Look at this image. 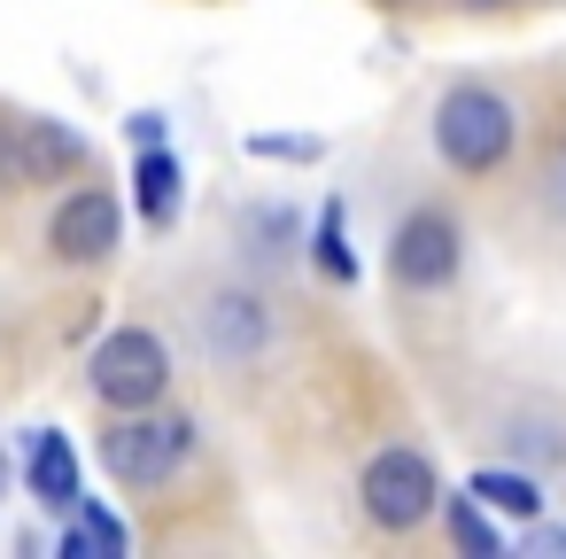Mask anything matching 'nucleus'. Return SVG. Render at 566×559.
Here are the masks:
<instances>
[{
    "label": "nucleus",
    "instance_id": "nucleus-13",
    "mask_svg": "<svg viewBox=\"0 0 566 559\" xmlns=\"http://www.w3.org/2000/svg\"><path fill=\"white\" fill-rule=\"evenodd\" d=\"M465 489H473L489 513H512V520H535V513H543V489H535V474H520V466H481Z\"/></svg>",
    "mask_w": 566,
    "mask_h": 559
},
{
    "label": "nucleus",
    "instance_id": "nucleus-6",
    "mask_svg": "<svg viewBox=\"0 0 566 559\" xmlns=\"http://www.w3.org/2000/svg\"><path fill=\"white\" fill-rule=\"evenodd\" d=\"M48 249L63 265H109L125 249V203L109 187H71L48 218Z\"/></svg>",
    "mask_w": 566,
    "mask_h": 559
},
{
    "label": "nucleus",
    "instance_id": "nucleus-19",
    "mask_svg": "<svg viewBox=\"0 0 566 559\" xmlns=\"http://www.w3.org/2000/svg\"><path fill=\"white\" fill-rule=\"evenodd\" d=\"M527 551H566V528H527Z\"/></svg>",
    "mask_w": 566,
    "mask_h": 559
},
{
    "label": "nucleus",
    "instance_id": "nucleus-12",
    "mask_svg": "<svg viewBox=\"0 0 566 559\" xmlns=\"http://www.w3.org/2000/svg\"><path fill=\"white\" fill-rule=\"evenodd\" d=\"M233 226H241V249H249L256 265H280V257H295V249H303V218H295V210H280V203H249Z\"/></svg>",
    "mask_w": 566,
    "mask_h": 559
},
{
    "label": "nucleus",
    "instance_id": "nucleus-20",
    "mask_svg": "<svg viewBox=\"0 0 566 559\" xmlns=\"http://www.w3.org/2000/svg\"><path fill=\"white\" fill-rule=\"evenodd\" d=\"M458 9H512V0H458Z\"/></svg>",
    "mask_w": 566,
    "mask_h": 559
},
{
    "label": "nucleus",
    "instance_id": "nucleus-10",
    "mask_svg": "<svg viewBox=\"0 0 566 559\" xmlns=\"http://www.w3.org/2000/svg\"><path fill=\"white\" fill-rule=\"evenodd\" d=\"M133 203H140L148 226H171V218H179V203H187V164H179L164 141L140 148V164H133Z\"/></svg>",
    "mask_w": 566,
    "mask_h": 559
},
{
    "label": "nucleus",
    "instance_id": "nucleus-14",
    "mask_svg": "<svg viewBox=\"0 0 566 559\" xmlns=\"http://www.w3.org/2000/svg\"><path fill=\"white\" fill-rule=\"evenodd\" d=\"M504 451H512L520 466H566V427L543 420V412H512V420H504Z\"/></svg>",
    "mask_w": 566,
    "mask_h": 559
},
{
    "label": "nucleus",
    "instance_id": "nucleus-4",
    "mask_svg": "<svg viewBox=\"0 0 566 559\" xmlns=\"http://www.w3.org/2000/svg\"><path fill=\"white\" fill-rule=\"evenodd\" d=\"M357 505H365V520H373V528L411 536V528L442 505V474H434V458H427V451L388 443V451H373V458H365V474H357Z\"/></svg>",
    "mask_w": 566,
    "mask_h": 559
},
{
    "label": "nucleus",
    "instance_id": "nucleus-2",
    "mask_svg": "<svg viewBox=\"0 0 566 559\" xmlns=\"http://www.w3.org/2000/svg\"><path fill=\"white\" fill-rule=\"evenodd\" d=\"M187 458H195V420H187V412H109V435H102L109 482H125V489H164Z\"/></svg>",
    "mask_w": 566,
    "mask_h": 559
},
{
    "label": "nucleus",
    "instance_id": "nucleus-21",
    "mask_svg": "<svg viewBox=\"0 0 566 559\" xmlns=\"http://www.w3.org/2000/svg\"><path fill=\"white\" fill-rule=\"evenodd\" d=\"M0 489H9V458H0Z\"/></svg>",
    "mask_w": 566,
    "mask_h": 559
},
{
    "label": "nucleus",
    "instance_id": "nucleus-17",
    "mask_svg": "<svg viewBox=\"0 0 566 559\" xmlns=\"http://www.w3.org/2000/svg\"><path fill=\"white\" fill-rule=\"evenodd\" d=\"M164 125H171L164 110H133V117H125V133H133L140 148H156V141H164Z\"/></svg>",
    "mask_w": 566,
    "mask_h": 559
},
{
    "label": "nucleus",
    "instance_id": "nucleus-5",
    "mask_svg": "<svg viewBox=\"0 0 566 559\" xmlns=\"http://www.w3.org/2000/svg\"><path fill=\"white\" fill-rule=\"evenodd\" d=\"M458 265H465V234H458V218L442 203H419V210L396 218V234H388V280L396 288L434 296V288L458 280Z\"/></svg>",
    "mask_w": 566,
    "mask_h": 559
},
{
    "label": "nucleus",
    "instance_id": "nucleus-15",
    "mask_svg": "<svg viewBox=\"0 0 566 559\" xmlns=\"http://www.w3.org/2000/svg\"><path fill=\"white\" fill-rule=\"evenodd\" d=\"M442 520H450V544L458 551H473V559H496L504 551V528L489 520V505L465 489V497H442Z\"/></svg>",
    "mask_w": 566,
    "mask_h": 559
},
{
    "label": "nucleus",
    "instance_id": "nucleus-1",
    "mask_svg": "<svg viewBox=\"0 0 566 559\" xmlns=\"http://www.w3.org/2000/svg\"><path fill=\"white\" fill-rule=\"evenodd\" d=\"M427 133H434V156H442L450 172L489 179V172H504V164H512L520 110H512V94H496L489 79H458V86H442V102H434Z\"/></svg>",
    "mask_w": 566,
    "mask_h": 559
},
{
    "label": "nucleus",
    "instance_id": "nucleus-11",
    "mask_svg": "<svg viewBox=\"0 0 566 559\" xmlns=\"http://www.w3.org/2000/svg\"><path fill=\"white\" fill-rule=\"evenodd\" d=\"M55 551H63V559H94V551L125 559V551H133V528H125V520H117V513H109L102 497H86V505L71 513V528L55 536Z\"/></svg>",
    "mask_w": 566,
    "mask_h": 559
},
{
    "label": "nucleus",
    "instance_id": "nucleus-3",
    "mask_svg": "<svg viewBox=\"0 0 566 559\" xmlns=\"http://www.w3.org/2000/svg\"><path fill=\"white\" fill-rule=\"evenodd\" d=\"M86 389L109 404V412H156L164 389H171V350L164 334L148 327H109L86 358Z\"/></svg>",
    "mask_w": 566,
    "mask_h": 559
},
{
    "label": "nucleus",
    "instance_id": "nucleus-7",
    "mask_svg": "<svg viewBox=\"0 0 566 559\" xmlns=\"http://www.w3.org/2000/svg\"><path fill=\"white\" fill-rule=\"evenodd\" d=\"M24 489H32L40 513H63V520L86 505V466H78L63 427H32L24 435Z\"/></svg>",
    "mask_w": 566,
    "mask_h": 559
},
{
    "label": "nucleus",
    "instance_id": "nucleus-16",
    "mask_svg": "<svg viewBox=\"0 0 566 559\" xmlns=\"http://www.w3.org/2000/svg\"><path fill=\"white\" fill-rule=\"evenodd\" d=\"M311 265H318L334 288H349V280H357V249H349V234H342V203H326V210H318V226H311Z\"/></svg>",
    "mask_w": 566,
    "mask_h": 559
},
{
    "label": "nucleus",
    "instance_id": "nucleus-18",
    "mask_svg": "<svg viewBox=\"0 0 566 559\" xmlns=\"http://www.w3.org/2000/svg\"><path fill=\"white\" fill-rule=\"evenodd\" d=\"M256 156H280V164H311L318 141H256Z\"/></svg>",
    "mask_w": 566,
    "mask_h": 559
},
{
    "label": "nucleus",
    "instance_id": "nucleus-9",
    "mask_svg": "<svg viewBox=\"0 0 566 559\" xmlns=\"http://www.w3.org/2000/svg\"><path fill=\"white\" fill-rule=\"evenodd\" d=\"M17 148H24V179H63V172L86 164V133L63 125V117H32V125H17Z\"/></svg>",
    "mask_w": 566,
    "mask_h": 559
},
{
    "label": "nucleus",
    "instance_id": "nucleus-8",
    "mask_svg": "<svg viewBox=\"0 0 566 559\" xmlns=\"http://www.w3.org/2000/svg\"><path fill=\"white\" fill-rule=\"evenodd\" d=\"M202 342H210V358H226V365L256 358V350L272 342L264 296H256V288H218V296L202 303Z\"/></svg>",
    "mask_w": 566,
    "mask_h": 559
}]
</instances>
